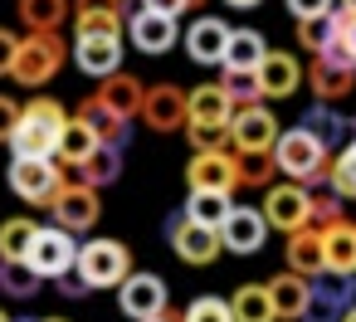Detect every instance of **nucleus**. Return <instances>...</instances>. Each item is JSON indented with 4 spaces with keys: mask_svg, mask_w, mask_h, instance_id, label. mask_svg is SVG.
Listing matches in <instances>:
<instances>
[{
    "mask_svg": "<svg viewBox=\"0 0 356 322\" xmlns=\"http://www.w3.org/2000/svg\"><path fill=\"white\" fill-rule=\"evenodd\" d=\"M64 127H69V113H64L54 98H30V103L20 108V127H15V137H10V152H15V156H54V161H59Z\"/></svg>",
    "mask_w": 356,
    "mask_h": 322,
    "instance_id": "1",
    "label": "nucleus"
},
{
    "mask_svg": "<svg viewBox=\"0 0 356 322\" xmlns=\"http://www.w3.org/2000/svg\"><path fill=\"white\" fill-rule=\"evenodd\" d=\"M69 54H74V49L64 45L59 30H30V35L20 40V54H15L10 79H15L20 88H44V83L59 79V69L69 64Z\"/></svg>",
    "mask_w": 356,
    "mask_h": 322,
    "instance_id": "2",
    "label": "nucleus"
},
{
    "mask_svg": "<svg viewBox=\"0 0 356 322\" xmlns=\"http://www.w3.org/2000/svg\"><path fill=\"white\" fill-rule=\"evenodd\" d=\"M273 161H278V171H283L288 181H298V186H307V191H312V186H322V181H327V171H332L327 147H322L312 132H302V127L278 132Z\"/></svg>",
    "mask_w": 356,
    "mask_h": 322,
    "instance_id": "3",
    "label": "nucleus"
},
{
    "mask_svg": "<svg viewBox=\"0 0 356 322\" xmlns=\"http://www.w3.org/2000/svg\"><path fill=\"white\" fill-rule=\"evenodd\" d=\"M10 191H15L25 205L49 210L54 195L64 191V166H59L54 156H15V161H10Z\"/></svg>",
    "mask_w": 356,
    "mask_h": 322,
    "instance_id": "4",
    "label": "nucleus"
},
{
    "mask_svg": "<svg viewBox=\"0 0 356 322\" xmlns=\"http://www.w3.org/2000/svg\"><path fill=\"white\" fill-rule=\"evenodd\" d=\"M79 273L88 288H122L132 273V249L122 239H88L79 244Z\"/></svg>",
    "mask_w": 356,
    "mask_h": 322,
    "instance_id": "5",
    "label": "nucleus"
},
{
    "mask_svg": "<svg viewBox=\"0 0 356 322\" xmlns=\"http://www.w3.org/2000/svg\"><path fill=\"white\" fill-rule=\"evenodd\" d=\"M259 210H264L268 230H278V234H298V230L312 225V191L298 186V181H278V186L264 191V205H259Z\"/></svg>",
    "mask_w": 356,
    "mask_h": 322,
    "instance_id": "6",
    "label": "nucleus"
},
{
    "mask_svg": "<svg viewBox=\"0 0 356 322\" xmlns=\"http://www.w3.org/2000/svg\"><path fill=\"white\" fill-rule=\"evenodd\" d=\"M156 137H171V132H186L191 127V93L176 88V83H152L147 98H142V113H137Z\"/></svg>",
    "mask_w": 356,
    "mask_h": 322,
    "instance_id": "7",
    "label": "nucleus"
},
{
    "mask_svg": "<svg viewBox=\"0 0 356 322\" xmlns=\"http://www.w3.org/2000/svg\"><path fill=\"white\" fill-rule=\"evenodd\" d=\"M166 239H171L176 259H181V264H191V268H210V264L225 254L220 230L195 225V220H186V215H171V220H166Z\"/></svg>",
    "mask_w": 356,
    "mask_h": 322,
    "instance_id": "8",
    "label": "nucleus"
},
{
    "mask_svg": "<svg viewBox=\"0 0 356 322\" xmlns=\"http://www.w3.org/2000/svg\"><path fill=\"white\" fill-rule=\"evenodd\" d=\"M25 264H30L40 278H64V273H74V268H79V234H69V230H59V225H40L35 249H30Z\"/></svg>",
    "mask_w": 356,
    "mask_h": 322,
    "instance_id": "9",
    "label": "nucleus"
},
{
    "mask_svg": "<svg viewBox=\"0 0 356 322\" xmlns=\"http://www.w3.org/2000/svg\"><path fill=\"white\" fill-rule=\"evenodd\" d=\"M118 307L122 317L132 322H147V317H161L171 307V293H166V278L161 273H147V268H132L118 288Z\"/></svg>",
    "mask_w": 356,
    "mask_h": 322,
    "instance_id": "10",
    "label": "nucleus"
},
{
    "mask_svg": "<svg viewBox=\"0 0 356 322\" xmlns=\"http://www.w3.org/2000/svg\"><path fill=\"white\" fill-rule=\"evenodd\" d=\"M127 40H132V49L137 54H147V59H161V54H171L176 45H181V20H171V15H156V10H132L127 15Z\"/></svg>",
    "mask_w": 356,
    "mask_h": 322,
    "instance_id": "11",
    "label": "nucleus"
},
{
    "mask_svg": "<svg viewBox=\"0 0 356 322\" xmlns=\"http://www.w3.org/2000/svg\"><path fill=\"white\" fill-rule=\"evenodd\" d=\"M49 210H54V225H59V230H69V234H88V230L98 225V215H103V200H98L93 186H79V181L64 176V191L54 195Z\"/></svg>",
    "mask_w": 356,
    "mask_h": 322,
    "instance_id": "12",
    "label": "nucleus"
},
{
    "mask_svg": "<svg viewBox=\"0 0 356 322\" xmlns=\"http://www.w3.org/2000/svg\"><path fill=\"white\" fill-rule=\"evenodd\" d=\"M74 64L98 83L122 74V35H74Z\"/></svg>",
    "mask_w": 356,
    "mask_h": 322,
    "instance_id": "13",
    "label": "nucleus"
},
{
    "mask_svg": "<svg viewBox=\"0 0 356 322\" xmlns=\"http://www.w3.org/2000/svg\"><path fill=\"white\" fill-rule=\"evenodd\" d=\"M186 181H191V191H220V195H234V191H239L234 152H191Z\"/></svg>",
    "mask_w": 356,
    "mask_h": 322,
    "instance_id": "14",
    "label": "nucleus"
},
{
    "mask_svg": "<svg viewBox=\"0 0 356 322\" xmlns=\"http://www.w3.org/2000/svg\"><path fill=\"white\" fill-rule=\"evenodd\" d=\"M220 239H225V254H259L264 239H268V220L259 205H234V215L220 225Z\"/></svg>",
    "mask_w": 356,
    "mask_h": 322,
    "instance_id": "15",
    "label": "nucleus"
},
{
    "mask_svg": "<svg viewBox=\"0 0 356 322\" xmlns=\"http://www.w3.org/2000/svg\"><path fill=\"white\" fill-rule=\"evenodd\" d=\"M229 25L220 20V15H200L186 35H181V45H186V54L195 59V64H225V54H229Z\"/></svg>",
    "mask_w": 356,
    "mask_h": 322,
    "instance_id": "16",
    "label": "nucleus"
},
{
    "mask_svg": "<svg viewBox=\"0 0 356 322\" xmlns=\"http://www.w3.org/2000/svg\"><path fill=\"white\" fill-rule=\"evenodd\" d=\"M229 127H234V152H273L278 147V132H283L278 118L264 103L259 108H239Z\"/></svg>",
    "mask_w": 356,
    "mask_h": 322,
    "instance_id": "17",
    "label": "nucleus"
},
{
    "mask_svg": "<svg viewBox=\"0 0 356 322\" xmlns=\"http://www.w3.org/2000/svg\"><path fill=\"white\" fill-rule=\"evenodd\" d=\"M74 35H127L122 0H74Z\"/></svg>",
    "mask_w": 356,
    "mask_h": 322,
    "instance_id": "18",
    "label": "nucleus"
},
{
    "mask_svg": "<svg viewBox=\"0 0 356 322\" xmlns=\"http://www.w3.org/2000/svg\"><path fill=\"white\" fill-rule=\"evenodd\" d=\"M268 298H273L278 322H302V317H307V298H312V278L283 268L278 278H268Z\"/></svg>",
    "mask_w": 356,
    "mask_h": 322,
    "instance_id": "19",
    "label": "nucleus"
},
{
    "mask_svg": "<svg viewBox=\"0 0 356 322\" xmlns=\"http://www.w3.org/2000/svg\"><path fill=\"white\" fill-rule=\"evenodd\" d=\"M307 83H312V93H317V103H341V98L356 93V69L317 54V59L307 64Z\"/></svg>",
    "mask_w": 356,
    "mask_h": 322,
    "instance_id": "20",
    "label": "nucleus"
},
{
    "mask_svg": "<svg viewBox=\"0 0 356 322\" xmlns=\"http://www.w3.org/2000/svg\"><path fill=\"white\" fill-rule=\"evenodd\" d=\"M74 118H79L83 127H93V137H98L103 147H127V142H132V132H127L132 122H127V118H118V113H113L98 93H93V98H83Z\"/></svg>",
    "mask_w": 356,
    "mask_h": 322,
    "instance_id": "21",
    "label": "nucleus"
},
{
    "mask_svg": "<svg viewBox=\"0 0 356 322\" xmlns=\"http://www.w3.org/2000/svg\"><path fill=\"white\" fill-rule=\"evenodd\" d=\"M351 283L346 278H312V298H307V317L302 322H341L351 307Z\"/></svg>",
    "mask_w": 356,
    "mask_h": 322,
    "instance_id": "22",
    "label": "nucleus"
},
{
    "mask_svg": "<svg viewBox=\"0 0 356 322\" xmlns=\"http://www.w3.org/2000/svg\"><path fill=\"white\" fill-rule=\"evenodd\" d=\"M298 127H302V132H312V137H317V142H322L327 152H332V147H337V142H341L346 132H356V127H351V118H346V113H341L337 103H317V98H312V103L302 108Z\"/></svg>",
    "mask_w": 356,
    "mask_h": 322,
    "instance_id": "23",
    "label": "nucleus"
},
{
    "mask_svg": "<svg viewBox=\"0 0 356 322\" xmlns=\"http://www.w3.org/2000/svg\"><path fill=\"white\" fill-rule=\"evenodd\" d=\"M259 83H264V98H293L298 93V83H302V64L293 59V54H283V49H268V59L259 64Z\"/></svg>",
    "mask_w": 356,
    "mask_h": 322,
    "instance_id": "24",
    "label": "nucleus"
},
{
    "mask_svg": "<svg viewBox=\"0 0 356 322\" xmlns=\"http://www.w3.org/2000/svg\"><path fill=\"white\" fill-rule=\"evenodd\" d=\"M59 166H64V161H59ZM64 176H69V181H79V186H93V191L118 186V176H122V147H98L88 161L64 166Z\"/></svg>",
    "mask_w": 356,
    "mask_h": 322,
    "instance_id": "25",
    "label": "nucleus"
},
{
    "mask_svg": "<svg viewBox=\"0 0 356 322\" xmlns=\"http://www.w3.org/2000/svg\"><path fill=\"white\" fill-rule=\"evenodd\" d=\"M283 259H288V268L293 273H302V278H322L327 273V249H322V230H298V234H288V249H283Z\"/></svg>",
    "mask_w": 356,
    "mask_h": 322,
    "instance_id": "26",
    "label": "nucleus"
},
{
    "mask_svg": "<svg viewBox=\"0 0 356 322\" xmlns=\"http://www.w3.org/2000/svg\"><path fill=\"white\" fill-rule=\"evenodd\" d=\"M322 249L332 278H356V220H337L332 230H322Z\"/></svg>",
    "mask_w": 356,
    "mask_h": 322,
    "instance_id": "27",
    "label": "nucleus"
},
{
    "mask_svg": "<svg viewBox=\"0 0 356 322\" xmlns=\"http://www.w3.org/2000/svg\"><path fill=\"white\" fill-rule=\"evenodd\" d=\"M98 98H103V103H108L118 118H127V122H132V118L142 113L147 83H142L137 74H113V79H103V83H98Z\"/></svg>",
    "mask_w": 356,
    "mask_h": 322,
    "instance_id": "28",
    "label": "nucleus"
},
{
    "mask_svg": "<svg viewBox=\"0 0 356 322\" xmlns=\"http://www.w3.org/2000/svg\"><path fill=\"white\" fill-rule=\"evenodd\" d=\"M268 59V40L259 30H234L229 35V54L220 69H239V74H259V64Z\"/></svg>",
    "mask_w": 356,
    "mask_h": 322,
    "instance_id": "29",
    "label": "nucleus"
},
{
    "mask_svg": "<svg viewBox=\"0 0 356 322\" xmlns=\"http://www.w3.org/2000/svg\"><path fill=\"white\" fill-rule=\"evenodd\" d=\"M181 215H186V220H195V225L220 230V225L234 215V195H220V191H191V195H186V205H181Z\"/></svg>",
    "mask_w": 356,
    "mask_h": 322,
    "instance_id": "30",
    "label": "nucleus"
},
{
    "mask_svg": "<svg viewBox=\"0 0 356 322\" xmlns=\"http://www.w3.org/2000/svg\"><path fill=\"white\" fill-rule=\"evenodd\" d=\"M229 312H234V322H278L273 298H268V283H244V288H234Z\"/></svg>",
    "mask_w": 356,
    "mask_h": 322,
    "instance_id": "31",
    "label": "nucleus"
},
{
    "mask_svg": "<svg viewBox=\"0 0 356 322\" xmlns=\"http://www.w3.org/2000/svg\"><path fill=\"white\" fill-rule=\"evenodd\" d=\"M191 122H234V103L220 83L191 88Z\"/></svg>",
    "mask_w": 356,
    "mask_h": 322,
    "instance_id": "32",
    "label": "nucleus"
},
{
    "mask_svg": "<svg viewBox=\"0 0 356 322\" xmlns=\"http://www.w3.org/2000/svg\"><path fill=\"white\" fill-rule=\"evenodd\" d=\"M20 20H25V30H64L69 20H74V6L69 0H20Z\"/></svg>",
    "mask_w": 356,
    "mask_h": 322,
    "instance_id": "33",
    "label": "nucleus"
},
{
    "mask_svg": "<svg viewBox=\"0 0 356 322\" xmlns=\"http://www.w3.org/2000/svg\"><path fill=\"white\" fill-rule=\"evenodd\" d=\"M234 166H239V191H268L278 186V161L273 152H234Z\"/></svg>",
    "mask_w": 356,
    "mask_h": 322,
    "instance_id": "34",
    "label": "nucleus"
},
{
    "mask_svg": "<svg viewBox=\"0 0 356 322\" xmlns=\"http://www.w3.org/2000/svg\"><path fill=\"white\" fill-rule=\"evenodd\" d=\"M35 234H40V225H35V220H25V215L6 220V225H0V259H6V264H15V259H30V249H35Z\"/></svg>",
    "mask_w": 356,
    "mask_h": 322,
    "instance_id": "35",
    "label": "nucleus"
},
{
    "mask_svg": "<svg viewBox=\"0 0 356 322\" xmlns=\"http://www.w3.org/2000/svg\"><path fill=\"white\" fill-rule=\"evenodd\" d=\"M332 30H337V10L332 15H312V20H298L293 25V35H298V49L302 54H327V45H332Z\"/></svg>",
    "mask_w": 356,
    "mask_h": 322,
    "instance_id": "36",
    "label": "nucleus"
},
{
    "mask_svg": "<svg viewBox=\"0 0 356 322\" xmlns=\"http://www.w3.org/2000/svg\"><path fill=\"white\" fill-rule=\"evenodd\" d=\"M220 88L229 93L234 113H239V108H259V103H268V98H264V83H259V74H239V69H225V74H220Z\"/></svg>",
    "mask_w": 356,
    "mask_h": 322,
    "instance_id": "37",
    "label": "nucleus"
},
{
    "mask_svg": "<svg viewBox=\"0 0 356 322\" xmlns=\"http://www.w3.org/2000/svg\"><path fill=\"white\" fill-rule=\"evenodd\" d=\"M98 147H103V142L93 137V127H83L79 118H69V127H64V142H59V161H64V166H79V161H88Z\"/></svg>",
    "mask_w": 356,
    "mask_h": 322,
    "instance_id": "38",
    "label": "nucleus"
},
{
    "mask_svg": "<svg viewBox=\"0 0 356 322\" xmlns=\"http://www.w3.org/2000/svg\"><path fill=\"white\" fill-rule=\"evenodd\" d=\"M186 137H191V152H234V127L229 122H191Z\"/></svg>",
    "mask_w": 356,
    "mask_h": 322,
    "instance_id": "39",
    "label": "nucleus"
},
{
    "mask_svg": "<svg viewBox=\"0 0 356 322\" xmlns=\"http://www.w3.org/2000/svg\"><path fill=\"white\" fill-rule=\"evenodd\" d=\"M322 59H337V64L356 69V10H337V30H332V45H327Z\"/></svg>",
    "mask_w": 356,
    "mask_h": 322,
    "instance_id": "40",
    "label": "nucleus"
},
{
    "mask_svg": "<svg viewBox=\"0 0 356 322\" xmlns=\"http://www.w3.org/2000/svg\"><path fill=\"white\" fill-rule=\"evenodd\" d=\"M40 273L25 264V259H15V264H6V268H0V293H10V298H35L40 293Z\"/></svg>",
    "mask_w": 356,
    "mask_h": 322,
    "instance_id": "41",
    "label": "nucleus"
},
{
    "mask_svg": "<svg viewBox=\"0 0 356 322\" xmlns=\"http://www.w3.org/2000/svg\"><path fill=\"white\" fill-rule=\"evenodd\" d=\"M327 191H337L341 200H356V152L341 147L332 156V171H327Z\"/></svg>",
    "mask_w": 356,
    "mask_h": 322,
    "instance_id": "42",
    "label": "nucleus"
},
{
    "mask_svg": "<svg viewBox=\"0 0 356 322\" xmlns=\"http://www.w3.org/2000/svg\"><path fill=\"white\" fill-rule=\"evenodd\" d=\"M181 322H234V312H229V298L205 293V298H195V303L181 312Z\"/></svg>",
    "mask_w": 356,
    "mask_h": 322,
    "instance_id": "43",
    "label": "nucleus"
},
{
    "mask_svg": "<svg viewBox=\"0 0 356 322\" xmlns=\"http://www.w3.org/2000/svg\"><path fill=\"white\" fill-rule=\"evenodd\" d=\"M341 205H346V200H341L337 191H312V230H332L337 220H346Z\"/></svg>",
    "mask_w": 356,
    "mask_h": 322,
    "instance_id": "44",
    "label": "nucleus"
},
{
    "mask_svg": "<svg viewBox=\"0 0 356 322\" xmlns=\"http://www.w3.org/2000/svg\"><path fill=\"white\" fill-rule=\"evenodd\" d=\"M283 6H288L293 20H312V15H332L337 0H283Z\"/></svg>",
    "mask_w": 356,
    "mask_h": 322,
    "instance_id": "45",
    "label": "nucleus"
},
{
    "mask_svg": "<svg viewBox=\"0 0 356 322\" xmlns=\"http://www.w3.org/2000/svg\"><path fill=\"white\" fill-rule=\"evenodd\" d=\"M15 127H20V103L0 93V142H6V147H10V137H15Z\"/></svg>",
    "mask_w": 356,
    "mask_h": 322,
    "instance_id": "46",
    "label": "nucleus"
},
{
    "mask_svg": "<svg viewBox=\"0 0 356 322\" xmlns=\"http://www.w3.org/2000/svg\"><path fill=\"white\" fill-rule=\"evenodd\" d=\"M142 10H156V15H171V20H181L186 10H191V0H137Z\"/></svg>",
    "mask_w": 356,
    "mask_h": 322,
    "instance_id": "47",
    "label": "nucleus"
},
{
    "mask_svg": "<svg viewBox=\"0 0 356 322\" xmlns=\"http://www.w3.org/2000/svg\"><path fill=\"white\" fill-rule=\"evenodd\" d=\"M15 54H20V35L0 30V74H10V69H15Z\"/></svg>",
    "mask_w": 356,
    "mask_h": 322,
    "instance_id": "48",
    "label": "nucleus"
},
{
    "mask_svg": "<svg viewBox=\"0 0 356 322\" xmlns=\"http://www.w3.org/2000/svg\"><path fill=\"white\" fill-rule=\"evenodd\" d=\"M59 283H64V288H59V293H64V298H83V293H93V288H88V283H83V273H79V268H74V273H64V278H59Z\"/></svg>",
    "mask_w": 356,
    "mask_h": 322,
    "instance_id": "49",
    "label": "nucleus"
},
{
    "mask_svg": "<svg viewBox=\"0 0 356 322\" xmlns=\"http://www.w3.org/2000/svg\"><path fill=\"white\" fill-rule=\"evenodd\" d=\"M225 6H229V10H259L264 0H225Z\"/></svg>",
    "mask_w": 356,
    "mask_h": 322,
    "instance_id": "50",
    "label": "nucleus"
},
{
    "mask_svg": "<svg viewBox=\"0 0 356 322\" xmlns=\"http://www.w3.org/2000/svg\"><path fill=\"white\" fill-rule=\"evenodd\" d=\"M147 322H181V312H171V307H166L161 317H147Z\"/></svg>",
    "mask_w": 356,
    "mask_h": 322,
    "instance_id": "51",
    "label": "nucleus"
},
{
    "mask_svg": "<svg viewBox=\"0 0 356 322\" xmlns=\"http://www.w3.org/2000/svg\"><path fill=\"white\" fill-rule=\"evenodd\" d=\"M341 322H356V303H351V307H346V317H341Z\"/></svg>",
    "mask_w": 356,
    "mask_h": 322,
    "instance_id": "52",
    "label": "nucleus"
},
{
    "mask_svg": "<svg viewBox=\"0 0 356 322\" xmlns=\"http://www.w3.org/2000/svg\"><path fill=\"white\" fill-rule=\"evenodd\" d=\"M341 10H356V0H341Z\"/></svg>",
    "mask_w": 356,
    "mask_h": 322,
    "instance_id": "53",
    "label": "nucleus"
},
{
    "mask_svg": "<svg viewBox=\"0 0 356 322\" xmlns=\"http://www.w3.org/2000/svg\"><path fill=\"white\" fill-rule=\"evenodd\" d=\"M200 6H205V0H191V10H200Z\"/></svg>",
    "mask_w": 356,
    "mask_h": 322,
    "instance_id": "54",
    "label": "nucleus"
},
{
    "mask_svg": "<svg viewBox=\"0 0 356 322\" xmlns=\"http://www.w3.org/2000/svg\"><path fill=\"white\" fill-rule=\"evenodd\" d=\"M44 322H69V317H44Z\"/></svg>",
    "mask_w": 356,
    "mask_h": 322,
    "instance_id": "55",
    "label": "nucleus"
},
{
    "mask_svg": "<svg viewBox=\"0 0 356 322\" xmlns=\"http://www.w3.org/2000/svg\"><path fill=\"white\" fill-rule=\"evenodd\" d=\"M0 322H15V317H6V312H0Z\"/></svg>",
    "mask_w": 356,
    "mask_h": 322,
    "instance_id": "56",
    "label": "nucleus"
},
{
    "mask_svg": "<svg viewBox=\"0 0 356 322\" xmlns=\"http://www.w3.org/2000/svg\"><path fill=\"white\" fill-rule=\"evenodd\" d=\"M351 152H356V137H351Z\"/></svg>",
    "mask_w": 356,
    "mask_h": 322,
    "instance_id": "57",
    "label": "nucleus"
},
{
    "mask_svg": "<svg viewBox=\"0 0 356 322\" xmlns=\"http://www.w3.org/2000/svg\"><path fill=\"white\" fill-rule=\"evenodd\" d=\"M0 268H6V259H0Z\"/></svg>",
    "mask_w": 356,
    "mask_h": 322,
    "instance_id": "58",
    "label": "nucleus"
},
{
    "mask_svg": "<svg viewBox=\"0 0 356 322\" xmlns=\"http://www.w3.org/2000/svg\"><path fill=\"white\" fill-rule=\"evenodd\" d=\"M122 6H132V0H122Z\"/></svg>",
    "mask_w": 356,
    "mask_h": 322,
    "instance_id": "59",
    "label": "nucleus"
}]
</instances>
